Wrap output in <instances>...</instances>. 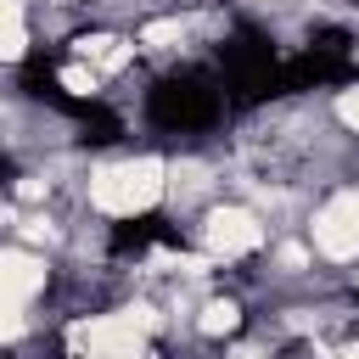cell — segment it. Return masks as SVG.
Returning a JSON list of instances; mask_svg holds the SVG:
<instances>
[{
	"label": "cell",
	"instance_id": "3",
	"mask_svg": "<svg viewBox=\"0 0 359 359\" xmlns=\"http://www.w3.org/2000/svg\"><path fill=\"white\" fill-rule=\"evenodd\" d=\"M280 50L258 22H236L219 45V84H224V107L247 112L280 95Z\"/></svg>",
	"mask_w": 359,
	"mask_h": 359
},
{
	"label": "cell",
	"instance_id": "5",
	"mask_svg": "<svg viewBox=\"0 0 359 359\" xmlns=\"http://www.w3.org/2000/svg\"><path fill=\"white\" fill-rule=\"evenodd\" d=\"M151 247L191 252V236H185L163 208H146V213H123V219H112V230H107V252H112V258H146Z\"/></svg>",
	"mask_w": 359,
	"mask_h": 359
},
{
	"label": "cell",
	"instance_id": "6",
	"mask_svg": "<svg viewBox=\"0 0 359 359\" xmlns=\"http://www.w3.org/2000/svg\"><path fill=\"white\" fill-rule=\"evenodd\" d=\"M11 185H17V157L0 151V191H11Z\"/></svg>",
	"mask_w": 359,
	"mask_h": 359
},
{
	"label": "cell",
	"instance_id": "1",
	"mask_svg": "<svg viewBox=\"0 0 359 359\" xmlns=\"http://www.w3.org/2000/svg\"><path fill=\"white\" fill-rule=\"evenodd\" d=\"M56 67H62V56L45 50V45H34V50L22 56V67H17V90H22L28 101L62 112L67 123H79V140H84V146H112V140H123V118H118L107 101H95V95H73V90L56 79Z\"/></svg>",
	"mask_w": 359,
	"mask_h": 359
},
{
	"label": "cell",
	"instance_id": "2",
	"mask_svg": "<svg viewBox=\"0 0 359 359\" xmlns=\"http://www.w3.org/2000/svg\"><path fill=\"white\" fill-rule=\"evenodd\" d=\"M224 118V84L208 67H168L146 90V123L163 135H202Z\"/></svg>",
	"mask_w": 359,
	"mask_h": 359
},
{
	"label": "cell",
	"instance_id": "4",
	"mask_svg": "<svg viewBox=\"0 0 359 359\" xmlns=\"http://www.w3.org/2000/svg\"><path fill=\"white\" fill-rule=\"evenodd\" d=\"M348 79H359V56H353L348 28H320V34H309L303 50H292L280 62V95L331 90V84H348Z\"/></svg>",
	"mask_w": 359,
	"mask_h": 359
}]
</instances>
